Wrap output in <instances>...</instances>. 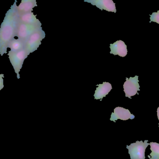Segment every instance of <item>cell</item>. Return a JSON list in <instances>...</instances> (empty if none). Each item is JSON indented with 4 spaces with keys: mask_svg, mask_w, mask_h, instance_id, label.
<instances>
[{
    "mask_svg": "<svg viewBox=\"0 0 159 159\" xmlns=\"http://www.w3.org/2000/svg\"><path fill=\"white\" fill-rule=\"evenodd\" d=\"M45 37V33L41 29L39 30L33 34L25 44L24 49L30 55L31 53L37 50L39 46L41 44V42Z\"/></svg>",
    "mask_w": 159,
    "mask_h": 159,
    "instance_id": "5b68a950",
    "label": "cell"
},
{
    "mask_svg": "<svg viewBox=\"0 0 159 159\" xmlns=\"http://www.w3.org/2000/svg\"><path fill=\"white\" fill-rule=\"evenodd\" d=\"M7 55L15 73L16 74L17 77L18 79H20V72L23 66L24 60L27 58L29 54L25 49H23L17 52H12L10 50Z\"/></svg>",
    "mask_w": 159,
    "mask_h": 159,
    "instance_id": "7a4b0ae2",
    "label": "cell"
},
{
    "mask_svg": "<svg viewBox=\"0 0 159 159\" xmlns=\"http://www.w3.org/2000/svg\"><path fill=\"white\" fill-rule=\"evenodd\" d=\"M16 1L7 12L0 27V55L7 53L10 42L16 36L19 15L17 10Z\"/></svg>",
    "mask_w": 159,
    "mask_h": 159,
    "instance_id": "6da1fadb",
    "label": "cell"
},
{
    "mask_svg": "<svg viewBox=\"0 0 159 159\" xmlns=\"http://www.w3.org/2000/svg\"><path fill=\"white\" fill-rule=\"evenodd\" d=\"M19 21L23 23L30 24H42L33 12L26 13L19 16Z\"/></svg>",
    "mask_w": 159,
    "mask_h": 159,
    "instance_id": "7c38bea8",
    "label": "cell"
},
{
    "mask_svg": "<svg viewBox=\"0 0 159 159\" xmlns=\"http://www.w3.org/2000/svg\"><path fill=\"white\" fill-rule=\"evenodd\" d=\"M97 86L98 87L96 88L93 95L95 100L102 99L109 93L112 89V85L108 82H103Z\"/></svg>",
    "mask_w": 159,
    "mask_h": 159,
    "instance_id": "8fae6325",
    "label": "cell"
},
{
    "mask_svg": "<svg viewBox=\"0 0 159 159\" xmlns=\"http://www.w3.org/2000/svg\"><path fill=\"white\" fill-rule=\"evenodd\" d=\"M154 21L159 24V11L154 12L152 15H150V21Z\"/></svg>",
    "mask_w": 159,
    "mask_h": 159,
    "instance_id": "9a60e30c",
    "label": "cell"
},
{
    "mask_svg": "<svg viewBox=\"0 0 159 159\" xmlns=\"http://www.w3.org/2000/svg\"><path fill=\"white\" fill-rule=\"evenodd\" d=\"M4 75L1 74H0V91L2 90L4 88Z\"/></svg>",
    "mask_w": 159,
    "mask_h": 159,
    "instance_id": "2e32d148",
    "label": "cell"
},
{
    "mask_svg": "<svg viewBox=\"0 0 159 159\" xmlns=\"http://www.w3.org/2000/svg\"><path fill=\"white\" fill-rule=\"evenodd\" d=\"M157 117L158 118L159 121V107L158 108L157 110Z\"/></svg>",
    "mask_w": 159,
    "mask_h": 159,
    "instance_id": "e0dca14e",
    "label": "cell"
},
{
    "mask_svg": "<svg viewBox=\"0 0 159 159\" xmlns=\"http://www.w3.org/2000/svg\"><path fill=\"white\" fill-rule=\"evenodd\" d=\"M42 29V24H30L19 21L17 30L18 39L25 44L29 37L35 32Z\"/></svg>",
    "mask_w": 159,
    "mask_h": 159,
    "instance_id": "3957f363",
    "label": "cell"
},
{
    "mask_svg": "<svg viewBox=\"0 0 159 159\" xmlns=\"http://www.w3.org/2000/svg\"><path fill=\"white\" fill-rule=\"evenodd\" d=\"M135 116L131 114L129 110L121 107H117L114 109V113L111 114L110 120L116 122V120L120 119L122 120L134 119Z\"/></svg>",
    "mask_w": 159,
    "mask_h": 159,
    "instance_id": "52a82bcc",
    "label": "cell"
},
{
    "mask_svg": "<svg viewBox=\"0 0 159 159\" xmlns=\"http://www.w3.org/2000/svg\"><path fill=\"white\" fill-rule=\"evenodd\" d=\"M110 54L125 57L128 54L127 46L123 41L119 40L113 44H110Z\"/></svg>",
    "mask_w": 159,
    "mask_h": 159,
    "instance_id": "9c48e42d",
    "label": "cell"
},
{
    "mask_svg": "<svg viewBox=\"0 0 159 159\" xmlns=\"http://www.w3.org/2000/svg\"><path fill=\"white\" fill-rule=\"evenodd\" d=\"M151 149V154L148 156L150 159H159V144L157 143H149Z\"/></svg>",
    "mask_w": 159,
    "mask_h": 159,
    "instance_id": "5bb4252c",
    "label": "cell"
},
{
    "mask_svg": "<svg viewBox=\"0 0 159 159\" xmlns=\"http://www.w3.org/2000/svg\"><path fill=\"white\" fill-rule=\"evenodd\" d=\"M138 76L134 77H130L129 78L126 77V82L123 85L124 91L126 97L130 98L132 96H134L140 91Z\"/></svg>",
    "mask_w": 159,
    "mask_h": 159,
    "instance_id": "8992f818",
    "label": "cell"
},
{
    "mask_svg": "<svg viewBox=\"0 0 159 159\" xmlns=\"http://www.w3.org/2000/svg\"><path fill=\"white\" fill-rule=\"evenodd\" d=\"M148 140L136 141L135 143L127 146L131 159H145V151L149 145Z\"/></svg>",
    "mask_w": 159,
    "mask_h": 159,
    "instance_id": "277c9868",
    "label": "cell"
},
{
    "mask_svg": "<svg viewBox=\"0 0 159 159\" xmlns=\"http://www.w3.org/2000/svg\"><path fill=\"white\" fill-rule=\"evenodd\" d=\"M37 6L35 0H22L18 6L17 7V10L19 15L20 16L32 12L33 8Z\"/></svg>",
    "mask_w": 159,
    "mask_h": 159,
    "instance_id": "30bf717a",
    "label": "cell"
},
{
    "mask_svg": "<svg viewBox=\"0 0 159 159\" xmlns=\"http://www.w3.org/2000/svg\"><path fill=\"white\" fill-rule=\"evenodd\" d=\"M85 2L90 3L101 10L108 12H116V5L112 0H85Z\"/></svg>",
    "mask_w": 159,
    "mask_h": 159,
    "instance_id": "ba28073f",
    "label": "cell"
},
{
    "mask_svg": "<svg viewBox=\"0 0 159 159\" xmlns=\"http://www.w3.org/2000/svg\"><path fill=\"white\" fill-rule=\"evenodd\" d=\"M8 48L12 52H17L24 49L25 44L19 39H13L8 45Z\"/></svg>",
    "mask_w": 159,
    "mask_h": 159,
    "instance_id": "4fadbf2b",
    "label": "cell"
}]
</instances>
